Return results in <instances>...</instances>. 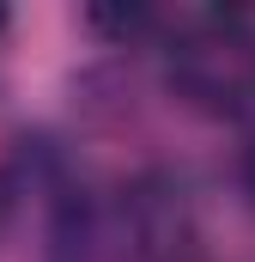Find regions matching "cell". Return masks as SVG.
<instances>
[{"instance_id":"obj_1","label":"cell","mask_w":255,"mask_h":262,"mask_svg":"<svg viewBox=\"0 0 255 262\" xmlns=\"http://www.w3.org/2000/svg\"><path fill=\"white\" fill-rule=\"evenodd\" d=\"M170 85L194 110L237 116L255 104V31L243 18H200L170 55Z\"/></svg>"}]
</instances>
